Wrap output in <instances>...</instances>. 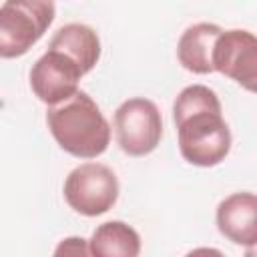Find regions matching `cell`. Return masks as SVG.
<instances>
[{
    "label": "cell",
    "mask_w": 257,
    "mask_h": 257,
    "mask_svg": "<svg viewBox=\"0 0 257 257\" xmlns=\"http://www.w3.org/2000/svg\"><path fill=\"white\" fill-rule=\"evenodd\" d=\"M181 157L195 167H215L231 151V131L217 92L205 84L185 86L173 104Z\"/></svg>",
    "instance_id": "cell-1"
},
{
    "label": "cell",
    "mask_w": 257,
    "mask_h": 257,
    "mask_svg": "<svg viewBox=\"0 0 257 257\" xmlns=\"http://www.w3.org/2000/svg\"><path fill=\"white\" fill-rule=\"evenodd\" d=\"M56 16L52 0H4L0 6V58L24 56Z\"/></svg>",
    "instance_id": "cell-3"
},
{
    "label": "cell",
    "mask_w": 257,
    "mask_h": 257,
    "mask_svg": "<svg viewBox=\"0 0 257 257\" xmlns=\"http://www.w3.org/2000/svg\"><path fill=\"white\" fill-rule=\"evenodd\" d=\"M48 48L58 50L66 54L68 58H72L82 70V74L90 72L100 58L98 34L90 26L80 24V22H70V24L60 26L50 38Z\"/></svg>",
    "instance_id": "cell-10"
},
{
    "label": "cell",
    "mask_w": 257,
    "mask_h": 257,
    "mask_svg": "<svg viewBox=\"0 0 257 257\" xmlns=\"http://www.w3.org/2000/svg\"><path fill=\"white\" fill-rule=\"evenodd\" d=\"M221 26L213 22H197L191 24L179 38L177 58L181 66L193 74H209L213 70L211 54L217 36L221 34Z\"/></svg>",
    "instance_id": "cell-9"
},
{
    "label": "cell",
    "mask_w": 257,
    "mask_h": 257,
    "mask_svg": "<svg viewBox=\"0 0 257 257\" xmlns=\"http://www.w3.org/2000/svg\"><path fill=\"white\" fill-rule=\"evenodd\" d=\"M213 70L253 92L257 82V38L249 30H221L211 54Z\"/></svg>",
    "instance_id": "cell-6"
},
{
    "label": "cell",
    "mask_w": 257,
    "mask_h": 257,
    "mask_svg": "<svg viewBox=\"0 0 257 257\" xmlns=\"http://www.w3.org/2000/svg\"><path fill=\"white\" fill-rule=\"evenodd\" d=\"M114 135L122 153L145 157L153 153L163 139V116L149 98L135 96L114 110Z\"/></svg>",
    "instance_id": "cell-5"
},
{
    "label": "cell",
    "mask_w": 257,
    "mask_h": 257,
    "mask_svg": "<svg viewBox=\"0 0 257 257\" xmlns=\"http://www.w3.org/2000/svg\"><path fill=\"white\" fill-rule=\"evenodd\" d=\"M62 253L64 255H86L88 245L82 237H68L56 247V255H62Z\"/></svg>",
    "instance_id": "cell-12"
},
{
    "label": "cell",
    "mask_w": 257,
    "mask_h": 257,
    "mask_svg": "<svg viewBox=\"0 0 257 257\" xmlns=\"http://www.w3.org/2000/svg\"><path fill=\"white\" fill-rule=\"evenodd\" d=\"M217 229L235 245L257 243V197L249 191L233 193L217 205Z\"/></svg>",
    "instance_id": "cell-8"
},
{
    "label": "cell",
    "mask_w": 257,
    "mask_h": 257,
    "mask_svg": "<svg viewBox=\"0 0 257 257\" xmlns=\"http://www.w3.org/2000/svg\"><path fill=\"white\" fill-rule=\"evenodd\" d=\"M141 253L139 233L122 221L98 225L88 239V255L94 257H137Z\"/></svg>",
    "instance_id": "cell-11"
},
{
    "label": "cell",
    "mask_w": 257,
    "mask_h": 257,
    "mask_svg": "<svg viewBox=\"0 0 257 257\" xmlns=\"http://www.w3.org/2000/svg\"><path fill=\"white\" fill-rule=\"evenodd\" d=\"M82 76V70L72 58L48 48L30 68V88L38 100L50 106L72 96Z\"/></svg>",
    "instance_id": "cell-7"
},
{
    "label": "cell",
    "mask_w": 257,
    "mask_h": 257,
    "mask_svg": "<svg viewBox=\"0 0 257 257\" xmlns=\"http://www.w3.org/2000/svg\"><path fill=\"white\" fill-rule=\"evenodd\" d=\"M46 124L58 147L76 159H96L108 149L110 124L84 90H76L58 104H50Z\"/></svg>",
    "instance_id": "cell-2"
},
{
    "label": "cell",
    "mask_w": 257,
    "mask_h": 257,
    "mask_svg": "<svg viewBox=\"0 0 257 257\" xmlns=\"http://www.w3.org/2000/svg\"><path fill=\"white\" fill-rule=\"evenodd\" d=\"M118 199V179L102 163H82L64 181V201L84 217H98Z\"/></svg>",
    "instance_id": "cell-4"
}]
</instances>
